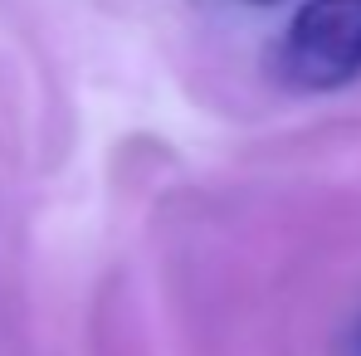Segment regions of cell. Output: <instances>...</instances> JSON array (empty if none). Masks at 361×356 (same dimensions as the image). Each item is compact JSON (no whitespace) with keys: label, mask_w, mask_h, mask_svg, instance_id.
Masks as SVG:
<instances>
[{"label":"cell","mask_w":361,"mask_h":356,"mask_svg":"<svg viewBox=\"0 0 361 356\" xmlns=\"http://www.w3.org/2000/svg\"><path fill=\"white\" fill-rule=\"evenodd\" d=\"M274 68L298 93H337L361 78V0H302L279 35Z\"/></svg>","instance_id":"obj_1"},{"label":"cell","mask_w":361,"mask_h":356,"mask_svg":"<svg viewBox=\"0 0 361 356\" xmlns=\"http://www.w3.org/2000/svg\"><path fill=\"white\" fill-rule=\"evenodd\" d=\"M342 356H361V312L347 322V332H342Z\"/></svg>","instance_id":"obj_2"},{"label":"cell","mask_w":361,"mask_h":356,"mask_svg":"<svg viewBox=\"0 0 361 356\" xmlns=\"http://www.w3.org/2000/svg\"><path fill=\"white\" fill-rule=\"evenodd\" d=\"M254 5H274V0H254Z\"/></svg>","instance_id":"obj_3"}]
</instances>
